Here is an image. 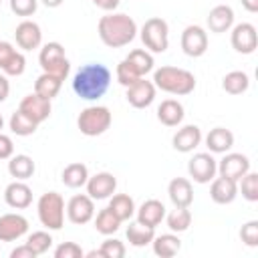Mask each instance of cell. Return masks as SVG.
Wrapping results in <instances>:
<instances>
[{
    "instance_id": "obj_1",
    "label": "cell",
    "mask_w": 258,
    "mask_h": 258,
    "mask_svg": "<svg viewBox=\"0 0 258 258\" xmlns=\"http://www.w3.org/2000/svg\"><path fill=\"white\" fill-rule=\"evenodd\" d=\"M111 85V71L101 62L83 64L73 77V91L85 101L101 99Z\"/></svg>"
},
{
    "instance_id": "obj_2",
    "label": "cell",
    "mask_w": 258,
    "mask_h": 258,
    "mask_svg": "<svg viewBox=\"0 0 258 258\" xmlns=\"http://www.w3.org/2000/svg\"><path fill=\"white\" fill-rule=\"evenodd\" d=\"M99 38L109 48H121L127 46L137 36V24L129 14L123 12H107L101 16L97 24Z\"/></svg>"
},
{
    "instance_id": "obj_3",
    "label": "cell",
    "mask_w": 258,
    "mask_h": 258,
    "mask_svg": "<svg viewBox=\"0 0 258 258\" xmlns=\"http://www.w3.org/2000/svg\"><path fill=\"white\" fill-rule=\"evenodd\" d=\"M153 85L155 89H161L169 95H189L196 89V77L194 73L177 67H159L153 71Z\"/></svg>"
},
{
    "instance_id": "obj_4",
    "label": "cell",
    "mask_w": 258,
    "mask_h": 258,
    "mask_svg": "<svg viewBox=\"0 0 258 258\" xmlns=\"http://www.w3.org/2000/svg\"><path fill=\"white\" fill-rule=\"evenodd\" d=\"M64 200L58 191H46L38 198V204H36V212H38V220L40 224L50 230V232H56L62 228L64 224Z\"/></svg>"
},
{
    "instance_id": "obj_5",
    "label": "cell",
    "mask_w": 258,
    "mask_h": 258,
    "mask_svg": "<svg viewBox=\"0 0 258 258\" xmlns=\"http://www.w3.org/2000/svg\"><path fill=\"white\" fill-rule=\"evenodd\" d=\"M111 121H113V115L107 107L103 105H91L87 109H83L77 117V127L83 135L87 137H97V135H103L109 127H111Z\"/></svg>"
},
{
    "instance_id": "obj_6",
    "label": "cell",
    "mask_w": 258,
    "mask_h": 258,
    "mask_svg": "<svg viewBox=\"0 0 258 258\" xmlns=\"http://www.w3.org/2000/svg\"><path fill=\"white\" fill-rule=\"evenodd\" d=\"M139 36H141V42L143 46L149 50V52H165L167 46H169V26L163 18L159 16H153V18H147L139 30Z\"/></svg>"
},
{
    "instance_id": "obj_7",
    "label": "cell",
    "mask_w": 258,
    "mask_h": 258,
    "mask_svg": "<svg viewBox=\"0 0 258 258\" xmlns=\"http://www.w3.org/2000/svg\"><path fill=\"white\" fill-rule=\"evenodd\" d=\"M38 62H40L42 73H50V75H54V77H58L62 81L71 73V62H69V58L64 54V46L60 42H46L40 48Z\"/></svg>"
},
{
    "instance_id": "obj_8",
    "label": "cell",
    "mask_w": 258,
    "mask_h": 258,
    "mask_svg": "<svg viewBox=\"0 0 258 258\" xmlns=\"http://www.w3.org/2000/svg\"><path fill=\"white\" fill-rule=\"evenodd\" d=\"M187 173L196 183H210L218 173V161L214 155L208 153H196L187 161Z\"/></svg>"
},
{
    "instance_id": "obj_9",
    "label": "cell",
    "mask_w": 258,
    "mask_h": 258,
    "mask_svg": "<svg viewBox=\"0 0 258 258\" xmlns=\"http://www.w3.org/2000/svg\"><path fill=\"white\" fill-rule=\"evenodd\" d=\"M230 42H232V48L240 54H252L258 46V32H256V26L250 24V22H240L236 26L230 28Z\"/></svg>"
},
{
    "instance_id": "obj_10",
    "label": "cell",
    "mask_w": 258,
    "mask_h": 258,
    "mask_svg": "<svg viewBox=\"0 0 258 258\" xmlns=\"http://www.w3.org/2000/svg\"><path fill=\"white\" fill-rule=\"evenodd\" d=\"M179 44H181V50L187 56H191V58L204 56L206 50H208V32L198 24H189V26L183 28Z\"/></svg>"
},
{
    "instance_id": "obj_11",
    "label": "cell",
    "mask_w": 258,
    "mask_h": 258,
    "mask_svg": "<svg viewBox=\"0 0 258 258\" xmlns=\"http://www.w3.org/2000/svg\"><path fill=\"white\" fill-rule=\"evenodd\" d=\"M64 212H67V218L73 224H77V226L87 224L95 216V200L89 198L87 194H77L67 202V210Z\"/></svg>"
},
{
    "instance_id": "obj_12",
    "label": "cell",
    "mask_w": 258,
    "mask_h": 258,
    "mask_svg": "<svg viewBox=\"0 0 258 258\" xmlns=\"http://www.w3.org/2000/svg\"><path fill=\"white\" fill-rule=\"evenodd\" d=\"M155 85H153V81H147V79H137L133 85H129L127 87V91H125V99H127V103L131 105V107H135V109H145V107H149L153 101H155Z\"/></svg>"
},
{
    "instance_id": "obj_13",
    "label": "cell",
    "mask_w": 258,
    "mask_h": 258,
    "mask_svg": "<svg viewBox=\"0 0 258 258\" xmlns=\"http://www.w3.org/2000/svg\"><path fill=\"white\" fill-rule=\"evenodd\" d=\"M87 196L93 200H107L115 194L117 189V177L109 171H99L95 175H89L87 183Z\"/></svg>"
},
{
    "instance_id": "obj_14",
    "label": "cell",
    "mask_w": 258,
    "mask_h": 258,
    "mask_svg": "<svg viewBox=\"0 0 258 258\" xmlns=\"http://www.w3.org/2000/svg\"><path fill=\"white\" fill-rule=\"evenodd\" d=\"M18 111H22L28 119H32L34 123L40 125L42 121H46V119L50 117L52 105H50L48 99H44V97H40V95H36V93H30V95H26V97L20 101Z\"/></svg>"
},
{
    "instance_id": "obj_15",
    "label": "cell",
    "mask_w": 258,
    "mask_h": 258,
    "mask_svg": "<svg viewBox=\"0 0 258 258\" xmlns=\"http://www.w3.org/2000/svg\"><path fill=\"white\" fill-rule=\"evenodd\" d=\"M248 171H250V159L244 153H226L218 161V173L222 177H228V179L238 181Z\"/></svg>"
},
{
    "instance_id": "obj_16",
    "label": "cell",
    "mask_w": 258,
    "mask_h": 258,
    "mask_svg": "<svg viewBox=\"0 0 258 258\" xmlns=\"http://www.w3.org/2000/svg\"><path fill=\"white\" fill-rule=\"evenodd\" d=\"M28 232V220L22 214L0 216V242H14Z\"/></svg>"
},
{
    "instance_id": "obj_17",
    "label": "cell",
    "mask_w": 258,
    "mask_h": 258,
    "mask_svg": "<svg viewBox=\"0 0 258 258\" xmlns=\"http://www.w3.org/2000/svg\"><path fill=\"white\" fill-rule=\"evenodd\" d=\"M14 38H16V44L22 50H34L42 44V30L36 22L22 20L14 30Z\"/></svg>"
},
{
    "instance_id": "obj_18",
    "label": "cell",
    "mask_w": 258,
    "mask_h": 258,
    "mask_svg": "<svg viewBox=\"0 0 258 258\" xmlns=\"http://www.w3.org/2000/svg\"><path fill=\"white\" fill-rule=\"evenodd\" d=\"M4 202L14 210H24L32 204V189L26 181L14 179L4 189Z\"/></svg>"
},
{
    "instance_id": "obj_19",
    "label": "cell",
    "mask_w": 258,
    "mask_h": 258,
    "mask_svg": "<svg viewBox=\"0 0 258 258\" xmlns=\"http://www.w3.org/2000/svg\"><path fill=\"white\" fill-rule=\"evenodd\" d=\"M200 143H202V129L198 125H183L181 129L175 131V135L171 139L173 149L179 153H189Z\"/></svg>"
},
{
    "instance_id": "obj_20",
    "label": "cell",
    "mask_w": 258,
    "mask_h": 258,
    "mask_svg": "<svg viewBox=\"0 0 258 258\" xmlns=\"http://www.w3.org/2000/svg\"><path fill=\"white\" fill-rule=\"evenodd\" d=\"M208 28L210 32H216V34H222V32H228L232 26H234V10L232 6L228 4H218L210 10L208 18Z\"/></svg>"
},
{
    "instance_id": "obj_21",
    "label": "cell",
    "mask_w": 258,
    "mask_h": 258,
    "mask_svg": "<svg viewBox=\"0 0 258 258\" xmlns=\"http://www.w3.org/2000/svg\"><path fill=\"white\" fill-rule=\"evenodd\" d=\"M167 196L175 208H189L194 202V187L191 181L185 177H173L167 185Z\"/></svg>"
},
{
    "instance_id": "obj_22",
    "label": "cell",
    "mask_w": 258,
    "mask_h": 258,
    "mask_svg": "<svg viewBox=\"0 0 258 258\" xmlns=\"http://www.w3.org/2000/svg\"><path fill=\"white\" fill-rule=\"evenodd\" d=\"M210 198L220 204V206H226V204H232L236 198H238V181L234 179H228V177H214L212 179V187H210Z\"/></svg>"
},
{
    "instance_id": "obj_23",
    "label": "cell",
    "mask_w": 258,
    "mask_h": 258,
    "mask_svg": "<svg viewBox=\"0 0 258 258\" xmlns=\"http://www.w3.org/2000/svg\"><path fill=\"white\" fill-rule=\"evenodd\" d=\"M135 216H137V222H141L149 228H157L165 218V206L159 200H145L135 210Z\"/></svg>"
},
{
    "instance_id": "obj_24",
    "label": "cell",
    "mask_w": 258,
    "mask_h": 258,
    "mask_svg": "<svg viewBox=\"0 0 258 258\" xmlns=\"http://www.w3.org/2000/svg\"><path fill=\"white\" fill-rule=\"evenodd\" d=\"M234 145V133L226 127H214L206 135V147L210 153H228Z\"/></svg>"
},
{
    "instance_id": "obj_25",
    "label": "cell",
    "mask_w": 258,
    "mask_h": 258,
    "mask_svg": "<svg viewBox=\"0 0 258 258\" xmlns=\"http://www.w3.org/2000/svg\"><path fill=\"white\" fill-rule=\"evenodd\" d=\"M183 105L175 99H165L157 107V119L165 127H177L183 121Z\"/></svg>"
},
{
    "instance_id": "obj_26",
    "label": "cell",
    "mask_w": 258,
    "mask_h": 258,
    "mask_svg": "<svg viewBox=\"0 0 258 258\" xmlns=\"http://www.w3.org/2000/svg\"><path fill=\"white\" fill-rule=\"evenodd\" d=\"M34 169H36V165H34L32 157L26 155V153L12 155L10 161H8V173H10L14 179L26 181V179H30V177L34 175Z\"/></svg>"
},
{
    "instance_id": "obj_27",
    "label": "cell",
    "mask_w": 258,
    "mask_h": 258,
    "mask_svg": "<svg viewBox=\"0 0 258 258\" xmlns=\"http://www.w3.org/2000/svg\"><path fill=\"white\" fill-rule=\"evenodd\" d=\"M121 222H127V220H131L133 216H135V202H133V198L129 196V194H113L111 198H109V206H107Z\"/></svg>"
},
{
    "instance_id": "obj_28",
    "label": "cell",
    "mask_w": 258,
    "mask_h": 258,
    "mask_svg": "<svg viewBox=\"0 0 258 258\" xmlns=\"http://www.w3.org/2000/svg\"><path fill=\"white\" fill-rule=\"evenodd\" d=\"M125 236H127V240H129L131 246L143 248V246L151 244V240L155 238V228H149V226H145V224H141V222L135 220V222H129Z\"/></svg>"
},
{
    "instance_id": "obj_29",
    "label": "cell",
    "mask_w": 258,
    "mask_h": 258,
    "mask_svg": "<svg viewBox=\"0 0 258 258\" xmlns=\"http://www.w3.org/2000/svg\"><path fill=\"white\" fill-rule=\"evenodd\" d=\"M125 60H127V64H129L139 77H145L147 73H151V71H153V64H155L153 54H151L147 48H135V50H131V52L125 56Z\"/></svg>"
},
{
    "instance_id": "obj_30",
    "label": "cell",
    "mask_w": 258,
    "mask_h": 258,
    "mask_svg": "<svg viewBox=\"0 0 258 258\" xmlns=\"http://www.w3.org/2000/svg\"><path fill=\"white\" fill-rule=\"evenodd\" d=\"M62 183L71 189H77V187H83L89 179V169L85 163L81 161H75V163H69L64 169H62V175H60Z\"/></svg>"
},
{
    "instance_id": "obj_31",
    "label": "cell",
    "mask_w": 258,
    "mask_h": 258,
    "mask_svg": "<svg viewBox=\"0 0 258 258\" xmlns=\"http://www.w3.org/2000/svg\"><path fill=\"white\" fill-rule=\"evenodd\" d=\"M60 87H62V79H58V77H54L50 73H42L34 81V93L44 97V99H48V101H52L58 95Z\"/></svg>"
},
{
    "instance_id": "obj_32",
    "label": "cell",
    "mask_w": 258,
    "mask_h": 258,
    "mask_svg": "<svg viewBox=\"0 0 258 258\" xmlns=\"http://www.w3.org/2000/svg\"><path fill=\"white\" fill-rule=\"evenodd\" d=\"M153 244V252L161 258H171L175 256L179 250H181V240L175 236V234H161V236H155L151 240Z\"/></svg>"
},
{
    "instance_id": "obj_33",
    "label": "cell",
    "mask_w": 258,
    "mask_h": 258,
    "mask_svg": "<svg viewBox=\"0 0 258 258\" xmlns=\"http://www.w3.org/2000/svg\"><path fill=\"white\" fill-rule=\"evenodd\" d=\"M250 87V77L244 71H230L222 79V89L230 95H242Z\"/></svg>"
},
{
    "instance_id": "obj_34",
    "label": "cell",
    "mask_w": 258,
    "mask_h": 258,
    "mask_svg": "<svg viewBox=\"0 0 258 258\" xmlns=\"http://www.w3.org/2000/svg\"><path fill=\"white\" fill-rule=\"evenodd\" d=\"M93 220H95V230H97L99 234H103V236L115 234V232L119 230V226H121V220H119L109 208H103L97 216H93Z\"/></svg>"
},
{
    "instance_id": "obj_35",
    "label": "cell",
    "mask_w": 258,
    "mask_h": 258,
    "mask_svg": "<svg viewBox=\"0 0 258 258\" xmlns=\"http://www.w3.org/2000/svg\"><path fill=\"white\" fill-rule=\"evenodd\" d=\"M8 127H10V131H12L14 135H18V137H28V135H32V133L38 129V123H34L32 119H28L22 111H14V113L10 115Z\"/></svg>"
},
{
    "instance_id": "obj_36",
    "label": "cell",
    "mask_w": 258,
    "mask_h": 258,
    "mask_svg": "<svg viewBox=\"0 0 258 258\" xmlns=\"http://www.w3.org/2000/svg\"><path fill=\"white\" fill-rule=\"evenodd\" d=\"M163 220L167 222V228L171 232H177L179 234V232H185L191 226V212L187 208H175Z\"/></svg>"
},
{
    "instance_id": "obj_37",
    "label": "cell",
    "mask_w": 258,
    "mask_h": 258,
    "mask_svg": "<svg viewBox=\"0 0 258 258\" xmlns=\"http://www.w3.org/2000/svg\"><path fill=\"white\" fill-rule=\"evenodd\" d=\"M238 191H242V198L248 202H258V173L252 169L244 173L238 179Z\"/></svg>"
},
{
    "instance_id": "obj_38",
    "label": "cell",
    "mask_w": 258,
    "mask_h": 258,
    "mask_svg": "<svg viewBox=\"0 0 258 258\" xmlns=\"http://www.w3.org/2000/svg\"><path fill=\"white\" fill-rule=\"evenodd\" d=\"M26 244L34 250L36 256H40V254H44V252L50 250V246H52V236H50L46 230H38V232H32V234L26 238Z\"/></svg>"
},
{
    "instance_id": "obj_39",
    "label": "cell",
    "mask_w": 258,
    "mask_h": 258,
    "mask_svg": "<svg viewBox=\"0 0 258 258\" xmlns=\"http://www.w3.org/2000/svg\"><path fill=\"white\" fill-rule=\"evenodd\" d=\"M101 254H103V258H123L125 256V244L121 242V240H117V238H107L103 244H101Z\"/></svg>"
},
{
    "instance_id": "obj_40",
    "label": "cell",
    "mask_w": 258,
    "mask_h": 258,
    "mask_svg": "<svg viewBox=\"0 0 258 258\" xmlns=\"http://www.w3.org/2000/svg\"><path fill=\"white\" fill-rule=\"evenodd\" d=\"M115 77H117V83H119V85H123L125 89H127L129 85H133L137 79H141V77H139V75H137V73L127 64V60H125V58L117 64V69H115Z\"/></svg>"
},
{
    "instance_id": "obj_41",
    "label": "cell",
    "mask_w": 258,
    "mask_h": 258,
    "mask_svg": "<svg viewBox=\"0 0 258 258\" xmlns=\"http://www.w3.org/2000/svg\"><path fill=\"white\" fill-rule=\"evenodd\" d=\"M24 69H26V58H24V54L22 52H14L12 54V58L8 60V64L2 69V73L6 75V77H20L22 73H24Z\"/></svg>"
},
{
    "instance_id": "obj_42",
    "label": "cell",
    "mask_w": 258,
    "mask_h": 258,
    "mask_svg": "<svg viewBox=\"0 0 258 258\" xmlns=\"http://www.w3.org/2000/svg\"><path fill=\"white\" fill-rule=\"evenodd\" d=\"M240 238L246 246L256 248L258 246V220H250L240 228Z\"/></svg>"
},
{
    "instance_id": "obj_43",
    "label": "cell",
    "mask_w": 258,
    "mask_h": 258,
    "mask_svg": "<svg viewBox=\"0 0 258 258\" xmlns=\"http://www.w3.org/2000/svg\"><path fill=\"white\" fill-rule=\"evenodd\" d=\"M85 252L77 242H62L54 250V258H83Z\"/></svg>"
},
{
    "instance_id": "obj_44",
    "label": "cell",
    "mask_w": 258,
    "mask_h": 258,
    "mask_svg": "<svg viewBox=\"0 0 258 258\" xmlns=\"http://www.w3.org/2000/svg\"><path fill=\"white\" fill-rule=\"evenodd\" d=\"M10 10L16 16H32L38 8V0H8Z\"/></svg>"
},
{
    "instance_id": "obj_45",
    "label": "cell",
    "mask_w": 258,
    "mask_h": 258,
    "mask_svg": "<svg viewBox=\"0 0 258 258\" xmlns=\"http://www.w3.org/2000/svg\"><path fill=\"white\" fill-rule=\"evenodd\" d=\"M14 52H16V48L12 46V42H8V40H0V71L8 64V60L12 58Z\"/></svg>"
},
{
    "instance_id": "obj_46",
    "label": "cell",
    "mask_w": 258,
    "mask_h": 258,
    "mask_svg": "<svg viewBox=\"0 0 258 258\" xmlns=\"http://www.w3.org/2000/svg\"><path fill=\"white\" fill-rule=\"evenodd\" d=\"M14 155V143L8 135L0 131V159H10Z\"/></svg>"
},
{
    "instance_id": "obj_47",
    "label": "cell",
    "mask_w": 258,
    "mask_h": 258,
    "mask_svg": "<svg viewBox=\"0 0 258 258\" xmlns=\"http://www.w3.org/2000/svg\"><path fill=\"white\" fill-rule=\"evenodd\" d=\"M10 258H36V254L28 244H22V246H16L10 252Z\"/></svg>"
},
{
    "instance_id": "obj_48",
    "label": "cell",
    "mask_w": 258,
    "mask_h": 258,
    "mask_svg": "<svg viewBox=\"0 0 258 258\" xmlns=\"http://www.w3.org/2000/svg\"><path fill=\"white\" fill-rule=\"evenodd\" d=\"M121 0H93V4L105 12H115V8L119 6Z\"/></svg>"
},
{
    "instance_id": "obj_49",
    "label": "cell",
    "mask_w": 258,
    "mask_h": 258,
    "mask_svg": "<svg viewBox=\"0 0 258 258\" xmlns=\"http://www.w3.org/2000/svg\"><path fill=\"white\" fill-rule=\"evenodd\" d=\"M8 93H10V83H8V77L0 71V103L8 99Z\"/></svg>"
},
{
    "instance_id": "obj_50",
    "label": "cell",
    "mask_w": 258,
    "mask_h": 258,
    "mask_svg": "<svg viewBox=\"0 0 258 258\" xmlns=\"http://www.w3.org/2000/svg\"><path fill=\"white\" fill-rule=\"evenodd\" d=\"M242 2V6L248 10V12H258V0H240Z\"/></svg>"
},
{
    "instance_id": "obj_51",
    "label": "cell",
    "mask_w": 258,
    "mask_h": 258,
    "mask_svg": "<svg viewBox=\"0 0 258 258\" xmlns=\"http://www.w3.org/2000/svg\"><path fill=\"white\" fill-rule=\"evenodd\" d=\"M46 8H58L60 4H64V0H40Z\"/></svg>"
},
{
    "instance_id": "obj_52",
    "label": "cell",
    "mask_w": 258,
    "mask_h": 258,
    "mask_svg": "<svg viewBox=\"0 0 258 258\" xmlns=\"http://www.w3.org/2000/svg\"><path fill=\"white\" fill-rule=\"evenodd\" d=\"M2 127H4V117H2V113H0V131H2Z\"/></svg>"
},
{
    "instance_id": "obj_53",
    "label": "cell",
    "mask_w": 258,
    "mask_h": 258,
    "mask_svg": "<svg viewBox=\"0 0 258 258\" xmlns=\"http://www.w3.org/2000/svg\"><path fill=\"white\" fill-rule=\"evenodd\" d=\"M0 2H2V0H0Z\"/></svg>"
}]
</instances>
